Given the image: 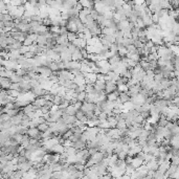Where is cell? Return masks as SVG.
Listing matches in <instances>:
<instances>
[{
  "label": "cell",
  "instance_id": "cell-25",
  "mask_svg": "<svg viewBox=\"0 0 179 179\" xmlns=\"http://www.w3.org/2000/svg\"><path fill=\"white\" fill-rule=\"evenodd\" d=\"M38 129H39V131L41 132V133H44V132H46V131H48L49 130V126H48V124H42V125H40V126L38 127Z\"/></svg>",
  "mask_w": 179,
  "mask_h": 179
},
{
  "label": "cell",
  "instance_id": "cell-21",
  "mask_svg": "<svg viewBox=\"0 0 179 179\" xmlns=\"http://www.w3.org/2000/svg\"><path fill=\"white\" fill-rule=\"evenodd\" d=\"M67 37H68V40H69L70 43H72L73 41H76V39L79 38V36H78V33H68V34H67Z\"/></svg>",
  "mask_w": 179,
  "mask_h": 179
},
{
  "label": "cell",
  "instance_id": "cell-12",
  "mask_svg": "<svg viewBox=\"0 0 179 179\" xmlns=\"http://www.w3.org/2000/svg\"><path fill=\"white\" fill-rule=\"evenodd\" d=\"M118 98L123 104L129 103L130 101H131V96L128 94V92H121V93H119V98Z\"/></svg>",
  "mask_w": 179,
  "mask_h": 179
},
{
  "label": "cell",
  "instance_id": "cell-38",
  "mask_svg": "<svg viewBox=\"0 0 179 179\" xmlns=\"http://www.w3.org/2000/svg\"><path fill=\"white\" fill-rule=\"evenodd\" d=\"M98 81H101V82H106L105 81V76L102 73H98Z\"/></svg>",
  "mask_w": 179,
  "mask_h": 179
},
{
  "label": "cell",
  "instance_id": "cell-31",
  "mask_svg": "<svg viewBox=\"0 0 179 179\" xmlns=\"http://www.w3.org/2000/svg\"><path fill=\"white\" fill-rule=\"evenodd\" d=\"M10 90H16L19 91L20 90V84L19 83H12V86H11Z\"/></svg>",
  "mask_w": 179,
  "mask_h": 179
},
{
  "label": "cell",
  "instance_id": "cell-5",
  "mask_svg": "<svg viewBox=\"0 0 179 179\" xmlns=\"http://www.w3.org/2000/svg\"><path fill=\"white\" fill-rule=\"evenodd\" d=\"M0 84H1L3 90H10L11 86H12V81L7 78H0Z\"/></svg>",
  "mask_w": 179,
  "mask_h": 179
},
{
  "label": "cell",
  "instance_id": "cell-39",
  "mask_svg": "<svg viewBox=\"0 0 179 179\" xmlns=\"http://www.w3.org/2000/svg\"><path fill=\"white\" fill-rule=\"evenodd\" d=\"M177 17H178V20H179V13H178V16H177Z\"/></svg>",
  "mask_w": 179,
  "mask_h": 179
},
{
  "label": "cell",
  "instance_id": "cell-2",
  "mask_svg": "<svg viewBox=\"0 0 179 179\" xmlns=\"http://www.w3.org/2000/svg\"><path fill=\"white\" fill-rule=\"evenodd\" d=\"M31 93H33L34 96H36L37 98H43L44 96H45V93H46V90H44L43 88H42V86H38V87H35V88L31 89Z\"/></svg>",
  "mask_w": 179,
  "mask_h": 179
},
{
  "label": "cell",
  "instance_id": "cell-36",
  "mask_svg": "<svg viewBox=\"0 0 179 179\" xmlns=\"http://www.w3.org/2000/svg\"><path fill=\"white\" fill-rule=\"evenodd\" d=\"M74 107H76V110H80V109H82V107H83V103H82V102H79V101H78V102H76V104H74Z\"/></svg>",
  "mask_w": 179,
  "mask_h": 179
},
{
  "label": "cell",
  "instance_id": "cell-1",
  "mask_svg": "<svg viewBox=\"0 0 179 179\" xmlns=\"http://www.w3.org/2000/svg\"><path fill=\"white\" fill-rule=\"evenodd\" d=\"M37 73H39L40 76H44V78H47L48 79L50 76H53V72L51 71V69H50L48 66H40V67H38Z\"/></svg>",
  "mask_w": 179,
  "mask_h": 179
},
{
  "label": "cell",
  "instance_id": "cell-26",
  "mask_svg": "<svg viewBox=\"0 0 179 179\" xmlns=\"http://www.w3.org/2000/svg\"><path fill=\"white\" fill-rule=\"evenodd\" d=\"M86 96H87V93L85 92V91H83V92H80L79 94H78V98H76V100L79 101V102L84 103V102H85V98H86Z\"/></svg>",
  "mask_w": 179,
  "mask_h": 179
},
{
  "label": "cell",
  "instance_id": "cell-3",
  "mask_svg": "<svg viewBox=\"0 0 179 179\" xmlns=\"http://www.w3.org/2000/svg\"><path fill=\"white\" fill-rule=\"evenodd\" d=\"M116 90H117L116 83H113V82H106V89H105L106 94L112 93V92H114V91H116Z\"/></svg>",
  "mask_w": 179,
  "mask_h": 179
},
{
  "label": "cell",
  "instance_id": "cell-35",
  "mask_svg": "<svg viewBox=\"0 0 179 179\" xmlns=\"http://www.w3.org/2000/svg\"><path fill=\"white\" fill-rule=\"evenodd\" d=\"M69 33L67 27H60V35H67V34Z\"/></svg>",
  "mask_w": 179,
  "mask_h": 179
},
{
  "label": "cell",
  "instance_id": "cell-24",
  "mask_svg": "<svg viewBox=\"0 0 179 179\" xmlns=\"http://www.w3.org/2000/svg\"><path fill=\"white\" fill-rule=\"evenodd\" d=\"M51 69V71L53 72H58V71H60V69H59V65H58V62H51V64L48 66Z\"/></svg>",
  "mask_w": 179,
  "mask_h": 179
},
{
  "label": "cell",
  "instance_id": "cell-18",
  "mask_svg": "<svg viewBox=\"0 0 179 179\" xmlns=\"http://www.w3.org/2000/svg\"><path fill=\"white\" fill-rule=\"evenodd\" d=\"M46 42H47V38H46L45 36H38V38H37V41L36 43L38 44V45H42V46H46Z\"/></svg>",
  "mask_w": 179,
  "mask_h": 179
},
{
  "label": "cell",
  "instance_id": "cell-14",
  "mask_svg": "<svg viewBox=\"0 0 179 179\" xmlns=\"http://www.w3.org/2000/svg\"><path fill=\"white\" fill-rule=\"evenodd\" d=\"M119 93H121V92H119L118 90L114 91V92H112V93H109V94H107V100L111 101V102H115V101L118 100Z\"/></svg>",
  "mask_w": 179,
  "mask_h": 179
},
{
  "label": "cell",
  "instance_id": "cell-16",
  "mask_svg": "<svg viewBox=\"0 0 179 179\" xmlns=\"http://www.w3.org/2000/svg\"><path fill=\"white\" fill-rule=\"evenodd\" d=\"M76 111H78V110L76 109V107H74L73 105L68 106V107L65 109V113H66V114H68V115H70V116H76Z\"/></svg>",
  "mask_w": 179,
  "mask_h": 179
},
{
  "label": "cell",
  "instance_id": "cell-17",
  "mask_svg": "<svg viewBox=\"0 0 179 179\" xmlns=\"http://www.w3.org/2000/svg\"><path fill=\"white\" fill-rule=\"evenodd\" d=\"M93 86L96 90L100 91H105L106 89V82H101V81H96V84H93Z\"/></svg>",
  "mask_w": 179,
  "mask_h": 179
},
{
  "label": "cell",
  "instance_id": "cell-9",
  "mask_svg": "<svg viewBox=\"0 0 179 179\" xmlns=\"http://www.w3.org/2000/svg\"><path fill=\"white\" fill-rule=\"evenodd\" d=\"M131 165L137 170L138 168H140L141 165H143V159H141V158L138 157V156H135V157H133V159H132Z\"/></svg>",
  "mask_w": 179,
  "mask_h": 179
},
{
  "label": "cell",
  "instance_id": "cell-34",
  "mask_svg": "<svg viewBox=\"0 0 179 179\" xmlns=\"http://www.w3.org/2000/svg\"><path fill=\"white\" fill-rule=\"evenodd\" d=\"M29 46H24L23 45V47L20 49V53H21L22 56H24L26 53H29Z\"/></svg>",
  "mask_w": 179,
  "mask_h": 179
},
{
  "label": "cell",
  "instance_id": "cell-13",
  "mask_svg": "<svg viewBox=\"0 0 179 179\" xmlns=\"http://www.w3.org/2000/svg\"><path fill=\"white\" fill-rule=\"evenodd\" d=\"M51 153H55V154H59V155H61L62 153L65 152V147L63 146V145H57V146H55L53 149H51V151H50Z\"/></svg>",
  "mask_w": 179,
  "mask_h": 179
},
{
  "label": "cell",
  "instance_id": "cell-7",
  "mask_svg": "<svg viewBox=\"0 0 179 179\" xmlns=\"http://www.w3.org/2000/svg\"><path fill=\"white\" fill-rule=\"evenodd\" d=\"M67 29H68L69 33H78V24L72 19H69L68 20V24H67Z\"/></svg>",
  "mask_w": 179,
  "mask_h": 179
},
{
  "label": "cell",
  "instance_id": "cell-19",
  "mask_svg": "<svg viewBox=\"0 0 179 179\" xmlns=\"http://www.w3.org/2000/svg\"><path fill=\"white\" fill-rule=\"evenodd\" d=\"M114 33L115 31L113 29H109V27H104L102 29V35L103 36H111V35H114Z\"/></svg>",
  "mask_w": 179,
  "mask_h": 179
},
{
  "label": "cell",
  "instance_id": "cell-30",
  "mask_svg": "<svg viewBox=\"0 0 179 179\" xmlns=\"http://www.w3.org/2000/svg\"><path fill=\"white\" fill-rule=\"evenodd\" d=\"M35 43V42H34L33 40H31V39H29V38H26L25 39V40H24V42H23V45L24 46H31L33 45V44Z\"/></svg>",
  "mask_w": 179,
  "mask_h": 179
},
{
  "label": "cell",
  "instance_id": "cell-33",
  "mask_svg": "<svg viewBox=\"0 0 179 179\" xmlns=\"http://www.w3.org/2000/svg\"><path fill=\"white\" fill-rule=\"evenodd\" d=\"M91 17H92V18H93V19H94V20H96H96H98V16H100V14H98V12H96V10H94V9H93V10L92 11H91Z\"/></svg>",
  "mask_w": 179,
  "mask_h": 179
},
{
  "label": "cell",
  "instance_id": "cell-22",
  "mask_svg": "<svg viewBox=\"0 0 179 179\" xmlns=\"http://www.w3.org/2000/svg\"><path fill=\"white\" fill-rule=\"evenodd\" d=\"M128 81H129V80L127 79V78H125V76H121V78H119V79L117 80V82H116L117 87H118V86H122V85H127Z\"/></svg>",
  "mask_w": 179,
  "mask_h": 179
},
{
  "label": "cell",
  "instance_id": "cell-15",
  "mask_svg": "<svg viewBox=\"0 0 179 179\" xmlns=\"http://www.w3.org/2000/svg\"><path fill=\"white\" fill-rule=\"evenodd\" d=\"M116 129H118L119 131H124V130L128 129V127H127L126 121H125V119H123V118L118 119V122H117V126H116Z\"/></svg>",
  "mask_w": 179,
  "mask_h": 179
},
{
  "label": "cell",
  "instance_id": "cell-8",
  "mask_svg": "<svg viewBox=\"0 0 179 179\" xmlns=\"http://www.w3.org/2000/svg\"><path fill=\"white\" fill-rule=\"evenodd\" d=\"M62 118L64 119V122L66 123L67 125H74L76 121H78L76 116H70V115L66 114V113H64V114H63Z\"/></svg>",
  "mask_w": 179,
  "mask_h": 179
},
{
  "label": "cell",
  "instance_id": "cell-29",
  "mask_svg": "<svg viewBox=\"0 0 179 179\" xmlns=\"http://www.w3.org/2000/svg\"><path fill=\"white\" fill-rule=\"evenodd\" d=\"M117 90H118L119 92H128V91H129V88H128L127 85H122V86L117 87Z\"/></svg>",
  "mask_w": 179,
  "mask_h": 179
},
{
  "label": "cell",
  "instance_id": "cell-27",
  "mask_svg": "<svg viewBox=\"0 0 179 179\" xmlns=\"http://www.w3.org/2000/svg\"><path fill=\"white\" fill-rule=\"evenodd\" d=\"M127 50H128V53H131V55H133V53H137V48L135 47V45L134 44H132V45H129L128 47H127Z\"/></svg>",
  "mask_w": 179,
  "mask_h": 179
},
{
  "label": "cell",
  "instance_id": "cell-32",
  "mask_svg": "<svg viewBox=\"0 0 179 179\" xmlns=\"http://www.w3.org/2000/svg\"><path fill=\"white\" fill-rule=\"evenodd\" d=\"M127 62H128V65H129V67L131 68V69H132V68H134L136 65L138 64V63L134 62L133 60H131V59H127Z\"/></svg>",
  "mask_w": 179,
  "mask_h": 179
},
{
  "label": "cell",
  "instance_id": "cell-20",
  "mask_svg": "<svg viewBox=\"0 0 179 179\" xmlns=\"http://www.w3.org/2000/svg\"><path fill=\"white\" fill-rule=\"evenodd\" d=\"M22 80H23V78L22 76H18V74L15 72L14 73V76L11 78V81H12V83H21L22 82Z\"/></svg>",
  "mask_w": 179,
  "mask_h": 179
},
{
  "label": "cell",
  "instance_id": "cell-11",
  "mask_svg": "<svg viewBox=\"0 0 179 179\" xmlns=\"http://www.w3.org/2000/svg\"><path fill=\"white\" fill-rule=\"evenodd\" d=\"M82 60H84L83 55H82L81 49H80V48H78V49H76V51L72 53V61H78V62H81Z\"/></svg>",
  "mask_w": 179,
  "mask_h": 179
},
{
  "label": "cell",
  "instance_id": "cell-4",
  "mask_svg": "<svg viewBox=\"0 0 179 179\" xmlns=\"http://www.w3.org/2000/svg\"><path fill=\"white\" fill-rule=\"evenodd\" d=\"M85 79H86L87 84H96V82L98 81V74L94 72H90V73H85Z\"/></svg>",
  "mask_w": 179,
  "mask_h": 179
},
{
  "label": "cell",
  "instance_id": "cell-10",
  "mask_svg": "<svg viewBox=\"0 0 179 179\" xmlns=\"http://www.w3.org/2000/svg\"><path fill=\"white\" fill-rule=\"evenodd\" d=\"M46 103H47V101H46L44 98H38L35 100V102H34L33 104L36 106V107H38L39 109H41V108L44 107V106L46 105Z\"/></svg>",
  "mask_w": 179,
  "mask_h": 179
},
{
  "label": "cell",
  "instance_id": "cell-6",
  "mask_svg": "<svg viewBox=\"0 0 179 179\" xmlns=\"http://www.w3.org/2000/svg\"><path fill=\"white\" fill-rule=\"evenodd\" d=\"M96 108V104H90V103H86L84 102L83 103V107H82V110L84 111V113H87V112H94V110Z\"/></svg>",
  "mask_w": 179,
  "mask_h": 179
},
{
  "label": "cell",
  "instance_id": "cell-28",
  "mask_svg": "<svg viewBox=\"0 0 179 179\" xmlns=\"http://www.w3.org/2000/svg\"><path fill=\"white\" fill-rule=\"evenodd\" d=\"M84 116H85V113H84V111L82 109H80V110H78V111H76V119L81 121V119L83 118Z\"/></svg>",
  "mask_w": 179,
  "mask_h": 179
},
{
  "label": "cell",
  "instance_id": "cell-23",
  "mask_svg": "<svg viewBox=\"0 0 179 179\" xmlns=\"http://www.w3.org/2000/svg\"><path fill=\"white\" fill-rule=\"evenodd\" d=\"M53 105H56V106H58V107H59L60 105H62L63 98H61V96H56L55 98H53Z\"/></svg>",
  "mask_w": 179,
  "mask_h": 179
},
{
  "label": "cell",
  "instance_id": "cell-37",
  "mask_svg": "<svg viewBox=\"0 0 179 179\" xmlns=\"http://www.w3.org/2000/svg\"><path fill=\"white\" fill-rule=\"evenodd\" d=\"M73 9H74V10H76V11H78V12H81V11L83 10L84 7L82 6V4H81V3H80V2H78V3H76V5L73 7Z\"/></svg>",
  "mask_w": 179,
  "mask_h": 179
}]
</instances>
